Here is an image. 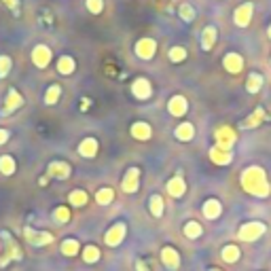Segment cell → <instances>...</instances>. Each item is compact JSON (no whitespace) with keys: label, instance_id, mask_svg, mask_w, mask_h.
<instances>
[{"label":"cell","instance_id":"4fadbf2b","mask_svg":"<svg viewBox=\"0 0 271 271\" xmlns=\"http://www.w3.org/2000/svg\"><path fill=\"white\" fill-rule=\"evenodd\" d=\"M161 263L166 265L170 271H176L180 267V254L176 248H172V246H166V248L161 250Z\"/></svg>","mask_w":271,"mask_h":271},{"label":"cell","instance_id":"7c38bea8","mask_svg":"<svg viewBox=\"0 0 271 271\" xmlns=\"http://www.w3.org/2000/svg\"><path fill=\"white\" fill-rule=\"evenodd\" d=\"M70 166L66 161H51L49 163V168H47V176L49 178H60V180H66V178H70Z\"/></svg>","mask_w":271,"mask_h":271},{"label":"cell","instance_id":"836d02e7","mask_svg":"<svg viewBox=\"0 0 271 271\" xmlns=\"http://www.w3.org/2000/svg\"><path fill=\"white\" fill-rule=\"evenodd\" d=\"M68 199H70V204H72L74 208H81V206H85L87 204V193L83 191V188H74V191L72 193H70L68 195Z\"/></svg>","mask_w":271,"mask_h":271},{"label":"cell","instance_id":"8992f818","mask_svg":"<svg viewBox=\"0 0 271 271\" xmlns=\"http://www.w3.org/2000/svg\"><path fill=\"white\" fill-rule=\"evenodd\" d=\"M23 235H26V242L30 246H36V248H41V246H47V244H51L55 238H53V233H47V231H36V229H30L26 227L23 229Z\"/></svg>","mask_w":271,"mask_h":271},{"label":"cell","instance_id":"277c9868","mask_svg":"<svg viewBox=\"0 0 271 271\" xmlns=\"http://www.w3.org/2000/svg\"><path fill=\"white\" fill-rule=\"evenodd\" d=\"M252 15H254V5L252 3H242L233 13V23L240 26V28H248Z\"/></svg>","mask_w":271,"mask_h":271},{"label":"cell","instance_id":"44dd1931","mask_svg":"<svg viewBox=\"0 0 271 271\" xmlns=\"http://www.w3.org/2000/svg\"><path fill=\"white\" fill-rule=\"evenodd\" d=\"M166 188H168V195H172V197H182L184 191H186V182H184L182 176H174V178H170V182H168Z\"/></svg>","mask_w":271,"mask_h":271},{"label":"cell","instance_id":"60d3db41","mask_svg":"<svg viewBox=\"0 0 271 271\" xmlns=\"http://www.w3.org/2000/svg\"><path fill=\"white\" fill-rule=\"evenodd\" d=\"M5 7H9L13 13H19V0H3Z\"/></svg>","mask_w":271,"mask_h":271},{"label":"cell","instance_id":"7a4b0ae2","mask_svg":"<svg viewBox=\"0 0 271 271\" xmlns=\"http://www.w3.org/2000/svg\"><path fill=\"white\" fill-rule=\"evenodd\" d=\"M267 231V227L263 225L261 220H250V222H244L238 231V238L242 242H256L258 238H263V233Z\"/></svg>","mask_w":271,"mask_h":271},{"label":"cell","instance_id":"3957f363","mask_svg":"<svg viewBox=\"0 0 271 271\" xmlns=\"http://www.w3.org/2000/svg\"><path fill=\"white\" fill-rule=\"evenodd\" d=\"M214 140H216V146L220 150H231L235 140H238V134H235V129L231 125H220L214 132Z\"/></svg>","mask_w":271,"mask_h":271},{"label":"cell","instance_id":"cb8c5ba5","mask_svg":"<svg viewBox=\"0 0 271 271\" xmlns=\"http://www.w3.org/2000/svg\"><path fill=\"white\" fill-rule=\"evenodd\" d=\"M74 70H76V62L70 55H62L60 60H57V72H60V74L68 76V74H72Z\"/></svg>","mask_w":271,"mask_h":271},{"label":"cell","instance_id":"d6a6232c","mask_svg":"<svg viewBox=\"0 0 271 271\" xmlns=\"http://www.w3.org/2000/svg\"><path fill=\"white\" fill-rule=\"evenodd\" d=\"M100 256H102V252H100L98 246H93V244H91V246H85V250H83V261H85V263H89V265L98 263Z\"/></svg>","mask_w":271,"mask_h":271},{"label":"cell","instance_id":"603a6c76","mask_svg":"<svg viewBox=\"0 0 271 271\" xmlns=\"http://www.w3.org/2000/svg\"><path fill=\"white\" fill-rule=\"evenodd\" d=\"M174 136L178 138V140H182V142H188V140H193L195 138V127H193V123H180L178 127L174 129Z\"/></svg>","mask_w":271,"mask_h":271},{"label":"cell","instance_id":"f35d334b","mask_svg":"<svg viewBox=\"0 0 271 271\" xmlns=\"http://www.w3.org/2000/svg\"><path fill=\"white\" fill-rule=\"evenodd\" d=\"M11 66H13L11 57L9 55H0V79H5L11 72Z\"/></svg>","mask_w":271,"mask_h":271},{"label":"cell","instance_id":"b9f144b4","mask_svg":"<svg viewBox=\"0 0 271 271\" xmlns=\"http://www.w3.org/2000/svg\"><path fill=\"white\" fill-rule=\"evenodd\" d=\"M9 136H11V134L7 132V129H0V146H3V144L7 142V140H9Z\"/></svg>","mask_w":271,"mask_h":271},{"label":"cell","instance_id":"f6af8a7d","mask_svg":"<svg viewBox=\"0 0 271 271\" xmlns=\"http://www.w3.org/2000/svg\"><path fill=\"white\" fill-rule=\"evenodd\" d=\"M210 271H220V269H210Z\"/></svg>","mask_w":271,"mask_h":271},{"label":"cell","instance_id":"2e32d148","mask_svg":"<svg viewBox=\"0 0 271 271\" xmlns=\"http://www.w3.org/2000/svg\"><path fill=\"white\" fill-rule=\"evenodd\" d=\"M98 148H100V144H98L96 138H83L81 140V144H79V155L87 157V159H93L98 155Z\"/></svg>","mask_w":271,"mask_h":271},{"label":"cell","instance_id":"e0dca14e","mask_svg":"<svg viewBox=\"0 0 271 271\" xmlns=\"http://www.w3.org/2000/svg\"><path fill=\"white\" fill-rule=\"evenodd\" d=\"M202 212H204V216L208 220H216L222 214V204L218 202V199H208V202H204Z\"/></svg>","mask_w":271,"mask_h":271},{"label":"cell","instance_id":"484cf974","mask_svg":"<svg viewBox=\"0 0 271 271\" xmlns=\"http://www.w3.org/2000/svg\"><path fill=\"white\" fill-rule=\"evenodd\" d=\"M21 104H23V98L19 96V93H17L15 89H11V91H9V96H7V100H5V112H13V110H17Z\"/></svg>","mask_w":271,"mask_h":271},{"label":"cell","instance_id":"74e56055","mask_svg":"<svg viewBox=\"0 0 271 271\" xmlns=\"http://www.w3.org/2000/svg\"><path fill=\"white\" fill-rule=\"evenodd\" d=\"M70 216H72V214H70V210H68L66 206H57V208L53 210V218H55V222H62V225H64V222L70 220Z\"/></svg>","mask_w":271,"mask_h":271},{"label":"cell","instance_id":"7bdbcfd3","mask_svg":"<svg viewBox=\"0 0 271 271\" xmlns=\"http://www.w3.org/2000/svg\"><path fill=\"white\" fill-rule=\"evenodd\" d=\"M136 271H148L146 263L144 261H136Z\"/></svg>","mask_w":271,"mask_h":271},{"label":"cell","instance_id":"4dcf8cb0","mask_svg":"<svg viewBox=\"0 0 271 271\" xmlns=\"http://www.w3.org/2000/svg\"><path fill=\"white\" fill-rule=\"evenodd\" d=\"M96 202H98L100 206H108V204H112V202H114V191H112L110 186L100 188V191L96 193Z\"/></svg>","mask_w":271,"mask_h":271},{"label":"cell","instance_id":"6da1fadb","mask_svg":"<svg viewBox=\"0 0 271 271\" xmlns=\"http://www.w3.org/2000/svg\"><path fill=\"white\" fill-rule=\"evenodd\" d=\"M242 186H244L246 193L261 197V199L269 197V193H271V184H269L267 174L261 166H250L242 172Z\"/></svg>","mask_w":271,"mask_h":271},{"label":"cell","instance_id":"9c48e42d","mask_svg":"<svg viewBox=\"0 0 271 271\" xmlns=\"http://www.w3.org/2000/svg\"><path fill=\"white\" fill-rule=\"evenodd\" d=\"M222 66H225V70L229 74H240L244 70V57L240 53H235V51H229L225 57H222Z\"/></svg>","mask_w":271,"mask_h":271},{"label":"cell","instance_id":"5b68a950","mask_svg":"<svg viewBox=\"0 0 271 271\" xmlns=\"http://www.w3.org/2000/svg\"><path fill=\"white\" fill-rule=\"evenodd\" d=\"M125 235H127V227H125V222H114V225L106 231L104 235V244L106 246H110V248H114V246H119L123 240H125Z\"/></svg>","mask_w":271,"mask_h":271},{"label":"cell","instance_id":"83f0119b","mask_svg":"<svg viewBox=\"0 0 271 271\" xmlns=\"http://www.w3.org/2000/svg\"><path fill=\"white\" fill-rule=\"evenodd\" d=\"M220 256H222V261H225V263H238L240 256H242V252H240V248H238L235 244H229V246H225V248H222Z\"/></svg>","mask_w":271,"mask_h":271},{"label":"cell","instance_id":"5bb4252c","mask_svg":"<svg viewBox=\"0 0 271 271\" xmlns=\"http://www.w3.org/2000/svg\"><path fill=\"white\" fill-rule=\"evenodd\" d=\"M132 93L138 98V100H148L150 98V93H152V85H150V81L148 79H136L134 83H132Z\"/></svg>","mask_w":271,"mask_h":271},{"label":"cell","instance_id":"8d00e7d4","mask_svg":"<svg viewBox=\"0 0 271 271\" xmlns=\"http://www.w3.org/2000/svg\"><path fill=\"white\" fill-rule=\"evenodd\" d=\"M178 15H180L182 21H193L197 13H195V9H193L191 5H188V3H182V5L178 7Z\"/></svg>","mask_w":271,"mask_h":271},{"label":"cell","instance_id":"f1b7e54d","mask_svg":"<svg viewBox=\"0 0 271 271\" xmlns=\"http://www.w3.org/2000/svg\"><path fill=\"white\" fill-rule=\"evenodd\" d=\"M163 208H166V204H163V197L161 195H152L148 199V210H150V214L155 216V218H161L163 216Z\"/></svg>","mask_w":271,"mask_h":271},{"label":"cell","instance_id":"ee69618b","mask_svg":"<svg viewBox=\"0 0 271 271\" xmlns=\"http://www.w3.org/2000/svg\"><path fill=\"white\" fill-rule=\"evenodd\" d=\"M267 36L271 38V23H269V28H267Z\"/></svg>","mask_w":271,"mask_h":271},{"label":"cell","instance_id":"e575fe53","mask_svg":"<svg viewBox=\"0 0 271 271\" xmlns=\"http://www.w3.org/2000/svg\"><path fill=\"white\" fill-rule=\"evenodd\" d=\"M60 96H62V87L60 85H51L49 89H47V93H45V104L53 106L57 100H60Z\"/></svg>","mask_w":271,"mask_h":271},{"label":"cell","instance_id":"52a82bcc","mask_svg":"<svg viewBox=\"0 0 271 271\" xmlns=\"http://www.w3.org/2000/svg\"><path fill=\"white\" fill-rule=\"evenodd\" d=\"M134 53L140 60H152L157 53V41L155 38H140L134 47Z\"/></svg>","mask_w":271,"mask_h":271},{"label":"cell","instance_id":"ab89813d","mask_svg":"<svg viewBox=\"0 0 271 271\" xmlns=\"http://www.w3.org/2000/svg\"><path fill=\"white\" fill-rule=\"evenodd\" d=\"M87 9H89V13L100 15L104 11V0H87Z\"/></svg>","mask_w":271,"mask_h":271},{"label":"cell","instance_id":"d6986e66","mask_svg":"<svg viewBox=\"0 0 271 271\" xmlns=\"http://www.w3.org/2000/svg\"><path fill=\"white\" fill-rule=\"evenodd\" d=\"M265 119H267V114H265V110L261 108V106H258V108H256L250 117H246V119L242 121V125H240V127H244V129H254V127L261 125Z\"/></svg>","mask_w":271,"mask_h":271},{"label":"cell","instance_id":"ffe728a7","mask_svg":"<svg viewBox=\"0 0 271 271\" xmlns=\"http://www.w3.org/2000/svg\"><path fill=\"white\" fill-rule=\"evenodd\" d=\"M132 136L136 138V140H148L150 136H152V127L146 123V121H136V123H132Z\"/></svg>","mask_w":271,"mask_h":271},{"label":"cell","instance_id":"8fae6325","mask_svg":"<svg viewBox=\"0 0 271 271\" xmlns=\"http://www.w3.org/2000/svg\"><path fill=\"white\" fill-rule=\"evenodd\" d=\"M3 238L7 240V252H5L3 258H0V267H7L13 258H21V250H19V246L13 242V238H11L9 233H3Z\"/></svg>","mask_w":271,"mask_h":271},{"label":"cell","instance_id":"1f68e13d","mask_svg":"<svg viewBox=\"0 0 271 271\" xmlns=\"http://www.w3.org/2000/svg\"><path fill=\"white\" fill-rule=\"evenodd\" d=\"M60 248H62V254H64V256H76L79 250H81V244H79L76 240L70 238V240H64V242H62Z\"/></svg>","mask_w":271,"mask_h":271},{"label":"cell","instance_id":"ac0fdd59","mask_svg":"<svg viewBox=\"0 0 271 271\" xmlns=\"http://www.w3.org/2000/svg\"><path fill=\"white\" fill-rule=\"evenodd\" d=\"M210 159L216 163V166H229L233 161V152L231 150H220L218 146H212L210 148Z\"/></svg>","mask_w":271,"mask_h":271},{"label":"cell","instance_id":"d590c367","mask_svg":"<svg viewBox=\"0 0 271 271\" xmlns=\"http://www.w3.org/2000/svg\"><path fill=\"white\" fill-rule=\"evenodd\" d=\"M168 57L174 64H180V62L186 60V49H184V47H172V49L168 51Z\"/></svg>","mask_w":271,"mask_h":271},{"label":"cell","instance_id":"7402d4cb","mask_svg":"<svg viewBox=\"0 0 271 271\" xmlns=\"http://www.w3.org/2000/svg\"><path fill=\"white\" fill-rule=\"evenodd\" d=\"M216 36H218V32H216L214 26L204 28V32H202V49L204 51H212V47H214V43H216Z\"/></svg>","mask_w":271,"mask_h":271},{"label":"cell","instance_id":"ba28073f","mask_svg":"<svg viewBox=\"0 0 271 271\" xmlns=\"http://www.w3.org/2000/svg\"><path fill=\"white\" fill-rule=\"evenodd\" d=\"M51 57H53V53L47 45H36L32 49V62L36 68H47L51 64Z\"/></svg>","mask_w":271,"mask_h":271},{"label":"cell","instance_id":"4316f807","mask_svg":"<svg viewBox=\"0 0 271 271\" xmlns=\"http://www.w3.org/2000/svg\"><path fill=\"white\" fill-rule=\"evenodd\" d=\"M263 74H258V72H250L248 74V81H246V91L248 93H258L263 87Z\"/></svg>","mask_w":271,"mask_h":271},{"label":"cell","instance_id":"d4e9b609","mask_svg":"<svg viewBox=\"0 0 271 271\" xmlns=\"http://www.w3.org/2000/svg\"><path fill=\"white\" fill-rule=\"evenodd\" d=\"M182 233H184V238H188V240H197V238H202L204 227L199 225L197 220H188V222H184Z\"/></svg>","mask_w":271,"mask_h":271},{"label":"cell","instance_id":"f546056e","mask_svg":"<svg viewBox=\"0 0 271 271\" xmlns=\"http://www.w3.org/2000/svg\"><path fill=\"white\" fill-rule=\"evenodd\" d=\"M17 170V163L11 155H3L0 157V174L3 176H13Z\"/></svg>","mask_w":271,"mask_h":271},{"label":"cell","instance_id":"30bf717a","mask_svg":"<svg viewBox=\"0 0 271 271\" xmlns=\"http://www.w3.org/2000/svg\"><path fill=\"white\" fill-rule=\"evenodd\" d=\"M121 188L125 193H136L140 188V170L138 168H129L123 176V182H121Z\"/></svg>","mask_w":271,"mask_h":271},{"label":"cell","instance_id":"9a60e30c","mask_svg":"<svg viewBox=\"0 0 271 271\" xmlns=\"http://www.w3.org/2000/svg\"><path fill=\"white\" fill-rule=\"evenodd\" d=\"M168 110H170V114H174V117H184L186 110H188L186 98H184V96H172V98L168 100Z\"/></svg>","mask_w":271,"mask_h":271}]
</instances>
